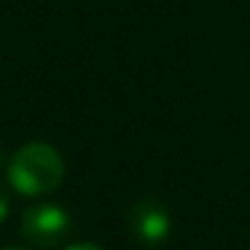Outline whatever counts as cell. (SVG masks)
Segmentation results:
<instances>
[{"mask_svg": "<svg viewBox=\"0 0 250 250\" xmlns=\"http://www.w3.org/2000/svg\"><path fill=\"white\" fill-rule=\"evenodd\" d=\"M129 229L137 242L143 245H162L172 231L169 210L153 196H143L129 210Z\"/></svg>", "mask_w": 250, "mask_h": 250, "instance_id": "cell-3", "label": "cell"}, {"mask_svg": "<svg viewBox=\"0 0 250 250\" xmlns=\"http://www.w3.org/2000/svg\"><path fill=\"white\" fill-rule=\"evenodd\" d=\"M67 250H103L100 245H92V242H78V245H70Z\"/></svg>", "mask_w": 250, "mask_h": 250, "instance_id": "cell-5", "label": "cell"}, {"mask_svg": "<svg viewBox=\"0 0 250 250\" xmlns=\"http://www.w3.org/2000/svg\"><path fill=\"white\" fill-rule=\"evenodd\" d=\"M19 231L27 242L41 245V248H54L70 237L73 218L60 205H35L22 215Z\"/></svg>", "mask_w": 250, "mask_h": 250, "instance_id": "cell-2", "label": "cell"}, {"mask_svg": "<svg viewBox=\"0 0 250 250\" xmlns=\"http://www.w3.org/2000/svg\"><path fill=\"white\" fill-rule=\"evenodd\" d=\"M8 210H11V199H8V194L3 188H0V223L8 218Z\"/></svg>", "mask_w": 250, "mask_h": 250, "instance_id": "cell-4", "label": "cell"}, {"mask_svg": "<svg viewBox=\"0 0 250 250\" xmlns=\"http://www.w3.org/2000/svg\"><path fill=\"white\" fill-rule=\"evenodd\" d=\"M0 164H3V151H0Z\"/></svg>", "mask_w": 250, "mask_h": 250, "instance_id": "cell-7", "label": "cell"}, {"mask_svg": "<svg viewBox=\"0 0 250 250\" xmlns=\"http://www.w3.org/2000/svg\"><path fill=\"white\" fill-rule=\"evenodd\" d=\"M8 183L22 196H41L54 191L65 178V162L49 143H27L8 162Z\"/></svg>", "mask_w": 250, "mask_h": 250, "instance_id": "cell-1", "label": "cell"}, {"mask_svg": "<svg viewBox=\"0 0 250 250\" xmlns=\"http://www.w3.org/2000/svg\"><path fill=\"white\" fill-rule=\"evenodd\" d=\"M3 250H22V248H3Z\"/></svg>", "mask_w": 250, "mask_h": 250, "instance_id": "cell-6", "label": "cell"}]
</instances>
